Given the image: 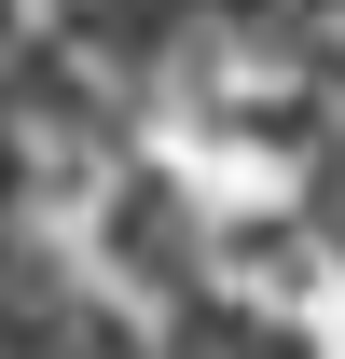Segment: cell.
I'll list each match as a JSON object with an SVG mask.
<instances>
[{"mask_svg": "<svg viewBox=\"0 0 345 359\" xmlns=\"http://www.w3.org/2000/svg\"><path fill=\"white\" fill-rule=\"evenodd\" d=\"M97 263L180 304V290L208 276V222H194V194H180L166 166H125V180H111V208H97Z\"/></svg>", "mask_w": 345, "mask_h": 359, "instance_id": "6da1fadb", "label": "cell"}]
</instances>
